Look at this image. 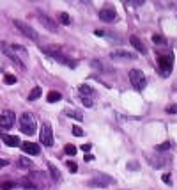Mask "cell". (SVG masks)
Returning <instances> with one entry per match:
<instances>
[{
  "label": "cell",
  "instance_id": "cell-1",
  "mask_svg": "<svg viewBox=\"0 0 177 190\" xmlns=\"http://www.w3.org/2000/svg\"><path fill=\"white\" fill-rule=\"evenodd\" d=\"M36 128H37L36 116L32 112H23L20 117V130L25 135H34L36 133Z\"/></svg>",
  "mask_w": 177,
  "mask_h": 190
},
{
  "label": "cell",
  "instance_id": "cell-2",
  "mask_svg": "<svg viewBox=\"0 0 177 190\" xmlns=\"http://www.w3.org/2000/svg\"><path fill=\"white\" fill-rule=\"evenodd\" d=\"M43 52L48 53L50 57H53L55 61H59V62L66 64V66H69V68H74V62L71 61V59H67L66 55H62V52H60V48H55V46H50V48H43Z\"/></svg>",
  "mask_w": 177,
  "mask_h": 190
},
{
  "label": "cell",
  "instance_id": "cell-3",
  "mask_svg": "<svg viewBox=\"0 0 177 190\" xmlns=\"http://www.w3.org/2000/svg\"><path fill=\"white\" fill-rule=\"evenodd\" d=\"M87 185L92 187V188H106V187L114 185V178L112 176H106V174H101V176H96L92 180H89Z\"/></svg>",
  "mask_w": 177,
  "mask_h": 190
},
{
  "label": "cell",
  "instance_id": "cell-4",
  "mask_svg": "<svg viewBox=\"0 0 177 190\" xmlns=\"http://www.w3.org/2000/svg\"><path fill=\"white\" fill-rule=\"evenodd\" d=\"M129 82H131V84H133V87H135V89H138V91H142V89L147 85L145 75L142 73L140 69H131V71H129Z\"/></svg>",
  "mask_w": 177,
  "mask_h": 190
},
{
  "label": "cell",
  "instance_id": "cell-5",
  "mask_svg": "<svg viewBox=\"0 0 177 190\" xmlns=\"http://www.w3.org/2000/svg\"><path fill=\"white\" fill-rule=\"evenodd\" d=\"M14 27H16V29H18L23 36H27L29 39H32V41H39L37 32L34 30L29 23H25V21H21V20H14Z\"/></svg>",
  "mask_w": 177,
  "mask_h": 190
},
{
  "label": "cell",
  "instance_id": "cell-6",
  "mask_svg": "<svg viewBox=\"0 0 177 190\" xmlns=\"http://www.w3.org/2000/svg\"><path fill=\"white\" fill-rule=\"evenodd\" d=\"M39 139H41V144H43V146H46V148L53 146V132H52L50 123H43L41 133H39Z\"/></svg>",
  "mask_w": 177,
  "mask_h": 190
},
{
  "label": "cell",
  "instance_id": "cell-7",
  "mask_svg": "<svg viewBox=\"0 0 177 190\" xmlns=\"http://www.w3.org/2000/svg\"><path fill=\"white\" fill-rule=\"evenodd\" d=\"M14 112L12 110H4L2 114H0V128L2 130H11V128L14 126Z\"/></svg>",
  "mask_w": 177,
  "mask_h": 190
},
{
  "label": "cell",
  "instance_id": "cell-8",
  "mask_svg": "<svg viewBox=\"0 0 177 190\" xmlns=\"http://www.w3.org/2000/svg\"><path fill=\"white\" fill-rule=\"evenodd\" d=\"M172 62H174L172 55H159V59H158V66H159L161 73H163V75L170 73V71H172Z\"/></svg>",
  "mask_w": 177,
  "mask_h": 190
},
{
  "label": "cell",
  "instance_id": "cell-9",
  "mask_svg": "<svg viewBox=\"0 0 177 190\" xmlns=\"http://www.w3.org/2000/svg\"><path fill=\"white\" fill-rule=\"evenodd\" d=\"M0 48H2V52L5 53V55L9 57L11 61H12V62H14V64H18V66L21 68V69H25V64H23V61H21L20 57H18L16 53H14L12 50H11V46H7L5 43H0Z\"/></svg>",
  "mask_w": 177,
  "mask_h": 190
},
{
  "label": "cell",
  "instance_id": "cell-10",
  "mask_svg": "<svg viewBox=\"0 0 177 190\" xmlns=\"http://www.w3.org/2000/svg\"><path fill=\"white\" fill-rule=\"evenodd\" d=\"M110 59H114V61H133V59H136V55L131 52H126V50H115V52L110 53Z\"/></svg>",
  "mask_w": 177,
  "mask_h": 190
},
{
  "label": "cell",
  "instance_id": "cell-11",
  "mask_svg": "<svg viewBox=\"0 0 177 190\" xmlns=\"http://www.w3.org/2000/svg\"><path fill=\"white\" fill-rule=\"evenodd\" d=\"M39 23H41L44 29H48L50 32H57V23L52 18H48L46 14H39Z\"/></svg>",
  "mask_w": 177,
  "mask_h": 190
},
{
  "label": "cell",
  "instance_id": "cell-12",
  "mask_svg": "<svg viewBox=\"0 0 177 190\" xmlns=\"http://www.w3.org/2000/svg\"><path fill=\"white\" fill-rule=\"evenodd\" d=\"M99 18L103 21H114L117 18V12H115L114 7H104V9L99 11Z\"/></svg>",
  "mask_w": 177,
  "mask_h": 190
},
{
  "label": "cell",
  "instance_id": "cell-13",
  "mask_svg": "<svg viewBox=\"0 0 177 190\" xmlns=\"http://www.w3.org/2000/svg\"><path fill=\"white\" fill-rule=\"evenodd\" d=\"M21 149H23L27 155H39V153H41L39 146L34 144V142H23V144H21Z\"/></svg>",
  "mask_w": 177,
  "mask_h": 190
},
{
  "label": "cell",
  "instance_id": "cell-14",
  "mask_svg": "<svg viewBox=\"0 0 177 190\" xmlns=\"http://www.w3.org/2000/svg\"><path fill=\"white\" fill-rule=\"evenodd\" d=\"M129 43H131V44H133V46L136 48V52H140L142 55H145V53H147L145 44H144V43L140 41V39H138L136 36H131V37H129Z\"/></svg>",
  "mask_w": 177,
  "mask_h": 190
},
{
  "label": "cell",
  "instance_id": "cell-15",
  "mask_svg": "<svg viewBox=\"0 0 177 190\" xmlns=\"http://www.w3.org/2000/svg\"><path fill=\"white\" fill-rule=\"evenodd\" d=\"M0 137H2V140H4L7 146H11V148H16V146H20V139L16 137V135H7V133H2Z\"/></svg>",
  "mask_w": 177,
  "mask_h": 190
},
{
  "label": "cell",
  "instance_id": "cell-16",
  "mask_svg": "<svg viewBox=\"0 0 177 190\" xmlns=\"http://www.w3.org/2000/svg\"><path fill=\"white\" fill-rule=\"evenodd\" d=\"M64 114L67 117H73L76 121H83V116H82V112H78V110H73V108H66L64 110Z\"/></svg>",
  "mask_w": 177,
  "mask_h": 190
},
{
  "label": "cell",
  "instance_id": "cell-17",
  "mask_svg": "<svg viewBox=\"0 0 177 190\" xmlns=\"http://www.w3.org/2000/svg\"><path fill=\"white\" fill-rule=\"evenodd\" d=\"M60 98H62V94H60L59 91H50V93L46 94V101H48V103H55V101H59Z\"/></svg>",
  "mask_w": 177,
  "mask_h": 190
},
{
  "label": "cell",
  "instance_id": "cell-18",
  "mask_svg": "<svg viewBox=\"0 0 177 190\" xmlns=\"http://www.w3.org/2000/svg\"><path fill=\"white\" fill-rule=\"evenodd\" d=\"M48 169H50V174H52V178H53L55 181H60V180H62V174H60V171L57 169L53 164H48Z\"/></svg>",
  "mask_w": 177,
  "mask_h": 190
},
{
  "label": "cell",
  "instance_id": "cell-19",
  "mask_svg": "<svg viewBox=\"0 0 177 190\" xmlns=\"http://www.w3.org/2000/svg\"><path fill=\"white\" fill-rule=\"evenodd\" d=\"M32 165H34V164H32L27 157H20V158H18V167H21V169H32Z\"/></svg>",
  "mask_w": 177,
  "mask_h": 190
},
{
  "label": "cell",
  "instance_id": "cell-20",
  "mask_svg": "<svg viewBox=\"0 0 177 190\" xmlns=\"http://www.w3.org/2000/svg\"><path fill=\"white\" fill-rule=\"evenodd\" d=\"M41 94H43V89H41V87H34V89L30 91V94H29V100H30V101H34V100L41 98Z\"/></svg>",
  "mask_w": 177,
  "mask_h": 190
},
{
  "label": "cell",
  "instance_id": "cell-21",
  "mask_svg": "<svg viewBox=\"0 0 177 190\" xmlns=\"http://www.w3.org/2000/svg\"><path fill=\"white\" fill-rule=\"evenodd\" d=\"M80 93H82V96H87V98H89V96L94 94V89H92V87H89V85L82 84V85H80Z\"/></svg>",
  "mask_w": 177,
  "mask_h": 190
},
{
  "label": "cell",
  "instance_id": "cell-22",
  "mask_svg": "<svg viewBox=\"0 0 177 190\" xmlns=\"http://www.w3.org/2000/svg\"><path fill=\"white\" fill-rule=\"evenodd\" d=\"M11 50H12L14 53H20V55L23 57V59L27 57V50H25V48H23L21 44H12V46H11Z\"/></svg>",
  "mask_w": 177,
  "mask_h": 190
},
{
  "label": "cell",
  "instance_id": "cell-23",
  "mask_svg": "<svg viewBox=\"0 0 177 190\" xmlns=\"http://www.w3.org/2000/svg\"><path fill=\"white\" fill-rule=\"evenodd\" d=\"M14 187H16L14 181H4V183H0V190H12Z\"/></svg>",
  "mask_w": 177,
  "mask_h": 190
},
{
  "label": "cell",
  "instance_id": "cell-24",
  "mask_svg": "<svg viewBox=\"0 0 177 190\" xmlns=\"http://www.w3.org/2000/svg\"><path fill=\"white\" fill-rule=\"evenodd\" d=\"M16 80H18V78H16V76H14V75H5V76H4V84H7V85H12V84H16Z\"/></svg>",
  "mask_w": 177,
  "mask_h": 190
},
{
  "label": "cell",
  "instance_id": "cell-25",
  "mask_svg": "<svg viewBox=\"0 0 177 190\" xmlns=\"http://www.w3.org/2000/svg\"><path fill=\"white\" fill-rule=\"evenodd\" d=\"M64 151H66L67 155H71V157H74V155H76V146H73V144H66V148H64Z\"/></svg>",
  "mask_w": 177,
  "mask_h": 190
},
{
  "label": "cell",
  "instance_id": "cell-26",
  "mask_svg": "<svg viewBox=\"0 0 177 190\" xmlns=\"http://www.w3.org/2000/svg\"><path fill=\"white\" fill-rule=\"evenodd\" d=\"M59 18H60V23H62V25H69V23H71L69 14H67V12H60V16H59Z\"/></svg>",
  "mask_w": 177,
  "mask_h": 190
},
{
  "label": "cell",
  "instance_id": "cell-27",
  "mask_svg": "<svg viewBox=\"0 0 177 190\" xmlns=\"http://www.w3.org/2000/svg\"><path fill=\"white\" fill-rule=\"evenodd\" d=\"M73 135L74 137H82V135H83V130L78 126V125H74L73 126Z\"/></svg>",
  "mask_w": 177,
  "mask_h": 190
},
{
  "label": "cell",
  "instance_id": "cell-28",
  "mask_svg": "<svg viewBox=\"0 0 177 190\" xmlns=\"http://www.w3.org/2000/svg\"><path fill=\"white\" fill-rule=\"evenodd\" d=\"M82 103H83V105L87 107V108H90V107L94 105V103H92V100H90V98H87V96H82Z\"/></svg>",
  "mask_w": 177,
  "mask_h": 190
},
{
  "label": "cell",
  "instance_id": "cell-29",
  "mask_svg": "<svg viewBox=\"0 0 177 190\" xmlns=\"http://www.w3.org/2000/svg\"><path fill=\"white\" fill-rule=\"evenodd\" d=\"M66 165H67V169L71 171V172H76V171H78V165H76L74 162H66Z\"/></svg>",
  "mask_w": 177,
  "mask_h": 190
},
{
  "label": "cell",
  "instance_id": "cell-30",
  "mask_svg": "<svg viewBox=\"0 0 177 190\" xmlns=\"http://www.w3.org/2000/svg\"><path fill=\"white\" fill-rule=\"evenodd\" d=\"M170 148H172V144H170V142H165V144H161V146H156L158 151H167V149H170Z\"/></svg>",
  "mask_w": 177,
  "mask_h": 190
},
{
  "label": "cell",
  "instance_id": "cell-31",
  "mask_svg": "<svg viewBox=\"0 0 177 190\" xmlns=\"http://www.w3.org/2000/svg\"><path fill=\"white\" fill-rule=\"evenodd\" d=\"M152 41H154V43H159V44H163V43H165V37H161V36L154 34V36H152Z\"/></svg>",
  "mask_w": 177,
  "mask_h": 190
},
{
  "label": "cell",
  "instance_id": "cell-32",
  "mask_svg": "<svg viewBox=\"0 0 177 190\" xmlns=\"http://www.w3.org/2000/svg\"><path fill=\"white\" fill-rule=\"evenodd\" d=\"M161 180H163V183H165V185H172V178H170V174H163V176H161Z\"/></svg>",
  "mask_w": 177,
  "mask_h": 190
},
{
  "label": "cell",
  "instance_id": "cell-33",
  "mask_svg": "<svg viewBox=\"0 0 177 190\" xmlns=\"http://www.w3.org/2000/svg\"><path fill=\"white\" fill-rule=\"evenodd\" d=\"M165 110H167L168 114H177V105H168Z\"/></svg>",
  "mask_w": 177,
  "mask_h": 190
},
{
  "label": "cell",
  "instance_id": "cell-34",
  "mask_svg": "<svg viewBox=\"0 0 177 190\" xmlns=\"http://www.w3.org/2000/svg\"><path fill=\"white\" fill-rule=\"evenodd\" d=\"M90 149H92V146H90V144H83V146H82V151H83V153H89Z\"/></svg>",
  "mask_w": 177,
  "mask_h": 190
},
{
  "label": "cell",
  "instance_id": "cell-35",
  "mask_svg": "<svg viewBox=\"0 0 177 190\" xmlns=\"http://www.w3.org/2000/svg\"><path fill=\"white\" fill-rule=\"evenodd\" d=\"M7 165H9V162H7V160H5V158H0V169H2V167H7Z\"/></svg>",
  "mask_w": 177,
  "mask_h": 190
},
{
  "label": "cell",
  "instance_id": "cell-36",
  "mask_svg": "<svg viewBox=\"0 0 177 190\" xmlns=\"http://www.w3.org/2000/svg\"><path fill=\"white\" fill-rule=\"evenodd\" d=\"M94 34H96L97 37H103V36H104V32H103V30H96V32H94Z\"/></svg>",
  "mask_w": 177,
  "mask_h": 190
},
{
  "label": "cell",
  "instance_id": "cell-37",
  "mask_svg": "<svg viewBox=\"0 0 177 190\" xmlns=\"http://www.w3.org/2000/svg\"><path fill=\"white\" fill-rule=\"evenodd\" d=\"M90 160H94L92 155H87V157H85V162H90Z\"/></svg>",
  "mask_w": 177,
  "mask_h": 190
}]
</instances>
